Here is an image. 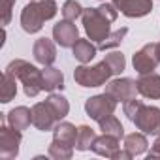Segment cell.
I'll return each instance as SVG.
<instances>
[{"instance_id":"10","label":"cell","mask_w":160,"mask_h":160,"mask_svg":"<svg viewBox=\"0 0 160 160\" xmlns=\"http://www.w3.org/2000/svg\"><path fill=\"white\" fill-rule=\"evenodd\" d=\"M57 121H58V117L55 115V111L51 109V106L47 104V100L45 102H38L32 108V124L38 130H42V132L53 130Z\"/></svg>"},{"instance_id":"15","label":"cell","mask_w":160,"mask_h":160,"mask_svg":"<svg viewBox=\"0 0 160 160\" xmlns=\"http://www.w3.org/2000/svg\"><path fill=\"white\" fill-rule=\"evenodd\" d=\"M92 151L100 156H106V158H113V154L119 151V138L115 136H109V134H102L100 138L94 139L92 143Z\"/></svg>"},{"instance_id":"6","label":"cell","mask_w":160,"mask_h":160,"mask_svg":"<svg viewBox=\"0 0 160 160\" xmlns=\"http://www.w3.org/2000/svg\"><path fill=\"white\" fill-rule=\"evenodd\" d=\"M132 122L143 134H147V136H158L160 134V108L145 106L143 104Z\"/></svg>"},{"instance_id":"27","label":"cell","mask_w":160,"mask_h":160,"mask_svg":"<svg viewBox=\"0 0 160 160\" xmlns=\"http://www.w3.org/2000/svg\"><path fill=\"white\" fill-rule=\"evenodd\" d=\"M83 15V8L77 0H66L64 6H62V17L66 21H75L77 17Z\"/></svg>"},{"instance_id":"18","label":"cell","mask_w":160,"mask_h":160,"mask_svg":"<svg viewBox=\"0 0 160 160\" xmlns=\"http://www.w3.org/2000/svg\"><path fill=\"white\" fill-rule=\"evenodd\" d=\"M42 75H43V91L53 92V91L64 87V75H62L60 70L51 68V66H45V70L42 72Z\"/></svg>"},{"instance_id":"33","label":"cell","mask_w":160,"mask_h":160,"mask_svg":"<svg viewBox=\"0 0 160 160\" xmlns=\"http://www.w3.org/2000/svg\"><path fill=\"white\" fill-rule=\"evenodd\" d=\"M113 158H132V154H130L126 149H124V151H121V149H119V151L113 154Z\"/></svg>"},{"instance_id":"20","label":"cell","mask_w":160,"mask_h":160,"mask_svg":"<svg viewBox=\"0 0 160 160\" xmlns=\"http://www.w3.org/2000/svg\"><path fill=\"white\" fill-rule=\"evenodd\" d=\"M149 143H147V138L139 132H134V134H128L124 136V149L132 154V156H139L147 151Z\"/></svg>"},{"instance_id":"2","label":"cell","mask_w":160,"mask_h":160,"mask_svg":"<svg viewBox=\"0 0 160 160\" xmlns=\"http://www.w3.org/2000/svg\"><path fill=\"white\" fill-rule=\"evenodd\" d=\"M6 72H10L15 79L23 83V89H25V94L28 98H34L38 96L42 91H43V75L42 72L32 66L30 62L23 60V58H17V60H12L6 68Z\"/></svg>"},{"instance_id":"17","label":"cell","mask_w":160,"mask_h":160,"mask_svg":"<svg viewBox=\"0 0 160 160\" xmlns=\"http://www.w3.org/2000/svg\"><path fill=\"white\" fill-rule=\"evenodd\" d=\"M77 130L72 122H58L55 128H53V139L58 141V143H64V145H70V147H75V141H77Z\"/></svg>"},{"instance_id":"19","label":"cell","mask_w":160,"mask_h":160,"mask_svg":"<svg viewBox=\"0 0 160 160\" xmlns=\"http://www.w3.org/2000/svg\"><path fill=\"white\" fill-rule=\"evenodd\" d=\"M72 49H73V57L81 62V64L91 62V60L96 57V51H98V47H94L89 40H81V38L75 42V45H73Z\"/></svg>"},{"instance_id":"12","label":"cell","mask_w":160,"mask_h":160,"mask_svg":"<svg viewBox=\"0 0 160 160\" xmlns=\"http://www.w3.org/2000/svg\"><path fill=\"white\" fill-rule=\"evenodd\" d=\"M32 53H34L36 62H40L42 66H51L57 58V47H55L53 40H49V38L36 40V43L32 47Z\"/></svg>"},{"instance_id":"7","label":"cell","mask_w":160,"mask_h":160,"mask_svg":"<svg viewBox=\"0 0 160 160\" xmlns=\"http://www.w3.org/2000/svg\"><path fill=\"white\" fill-rule=\"evenodd\" d=\"M134 70L143 75V73H151L158 64H160V55H158V43H147L143 45L132 58Z\"/></svg>"},{"instance_id":"24","label":"cell","mask_w":160,"mask_h":160,"mask_svg":"<svg viewBox=\"0 0 160 160\" xmlns=\"http://www.w3.org/2000/svg\"><path fill=\"white\" fill-rule=\"evenodd\" d=\"M47 104L51 106V109L55 111V115L58 117V121L64 119V117L68 115V111H70V104H68V100H66L64 96H60V94H55V92L49 94Z\"/></svg>"},{"instance_id":"34","label":"cell","mask_w":160,"mask_h":160,"mask_svg":"<svg viewBox=\"0 0 160 160\" xmlns=\"http://www.w3.org/2000/svg\"><path fill=\"white\" fill-rule=\"evenodd\" d=\"M111 4H113L117 10H121V8H122V4H124V0H111Z\"/></svg>"},{"instance_id":"5","label":"cell","mask_w":160,"mask_h":160,"mask_svg":"<svg viewBox=\"0 0 160 160\" xmlns=\"http://www.w3.org/2000/svg\"><path fill=\"white\" fill-rule=\"evenodd\" d=\"M117 104H119V102H117L111 94L104 92V94H96V96L89 98V100L85 102V111H87V115H89L91 119H94L96 122H100V121H104L106 117H109V115L115 113Z\"/></svg>"},{"instance_id":"25","label":"cell","mask_w":160,"mask_h":160,"mask_svg":"<svg viewBox=\"0 0 160 160\" xmlns=\"http://www.w3.org/2000/svg\"><path fill=\"white\" fill-rule=\"evenodd\" d=\"M73 154V147L70 145H64V143H58V141H51L49 145V156L55 158V160H70Z\"/></svg>"},{"instance_id":"16","label":"cell","mask_w":160,"mask_h":160,"mask_svg":"<svg viewBox=\"0 0 160 160\" xmlns=\"http://www.w3.org/2000/svg\"><path fill=\"white\" fill-rule=\"evenodd\" d=\"M151 10H152V0H124L121 8V12L130 19L145 17L147 13H151Z\"/></svg>"},{"instance_id":"28","label":"cell","mask_w":160,"mask_h":160,"mask_svg":"<svg viewBox=\"0 0 160 160\" xmlns=\"http://www.w3.org/2000/svg\"><path fill=\"white\" fill-rule=\"evenodd\" d=\"M104 60H106V62L111 66V70H113V75L121 73V72L124 70V66H126L124 55H122V53H119V51H113V53L106 55V58H104Z\"/></svg>"},{"instance_id":"13","label":"cell","mask_w":160,"mask_h":160,"mask_svg":"<svg viewBox=\"0 0 160 160\" xmlns=\"http://www.w3.org/2000/svg\"><path fill=\"white\" fill-rule=\"evenodd\" d=\"M138 92L143 98H151V100H160V75L151 72V73H143L138 79Z\"/></svg>"},{"instance_id":"4","label":"cell","mask_w":160,"mask_h":160,"mask_svg":"<svg viewBox=\"0 0 160 160\" xmlns=\"http://www.w3.org/2000/svg\"><path fill=\"white\" fill-rule=\"evenodd\" d=\"M81 19H83V27H85V32H87V36H89L91 42L102 43L111 34V28H109L111 21L106 19L98 12V8H87V10H83Z\"/></svg>"},{"instance_id":"30","label":"cell","mask_w":160,"mask_h":160,"mask_svg":"<svg viewBox=\"0 0 160 160\" xmlns=\"http://www.w3.org/2000/svg\"><path fill=\"white\" fill-rule=\"evenodd\" d=\"M15 6V0H2V25H10L12 21V10Z\"/></svg>"},{"instance_id":"32","label":"cell","mask_w":160,"mask_h":160,"mask_svg":"<svg viewBox=\"0 0 160 160\" xmlns=\"http://www.w3.org/2000/svg\"><path fill=\"white\" fill-rule=\"evenodd\" d=\"M147 158L151 160V158H160V134H158V138H156V141L152 143V149L149 151V154H147Z\"/></svg>"},{"instance_id":"9","label":"cell","mask_w":160,"mask_h":160,"mask_svg":"<svg viewBox=\"0 0 160 160\" xmlns=\"http://www.w3.org/2000/svg\"><path fill=\"white\" fill-rule=\"evenodd\" d=\"M106 92L111 94L117 102H128L132 98H136V92H138V81L130 77H121V79H113V81L108 83L106 87Z\"/></svg>"},{"instance_id":"21","label":"cell","mask_w":160,"mask_h":160,"mask_svg":"<svg viewBox=\"0 0 160 160\" xmlns=\"http://www.w3.org/2000/svg\"><path fill=\"white\" fill-rule=\"evenodd\" d=\"M17 94V85H15V77L10 72H4L2 75V85H0V102L8 104L15 98Z\"/></svg>"},{"instance_id":"8","label":"cell","mask_w":160,"mask_h":160,"mask_svg":"<svg viewBox=\"0 0 160 160\" xmlns=\"http://www.w3.org/2000/svg\"><path fill=\"white\" fill-rule=\"evenodd\" d=\"M21 130H15L12 126H2L0 128V156L4 160L15 158L19 154V145H21Z\"/></svg>"},{"instance_id":"14","label":"cell","mask_w":160,"mask_h":160,"mask_svg":"<svg viewBox=\"0 0 160 160\" xmlns=\"http://www.w3.org/2000/svg\"><path fill=\"white\" fill-rule=\"evenodd\" d=\"M8 124L15 130H27L30 124H32V109L25 108V106H19V108H13L10 113H8Z\"/></svg>"},{"instance_id":"35","label":"cell","mask_w":160,"mask_h":160,"mask_svg":"<svg viewBox=\"0 0 160 160\" xmlns=\"http://www.w3.org/2000/svg\"><path fill=\"white\" fill-rule=\"evenodd\" d=\"M158 55H160V42H158Z\"/></svg>"},{"instance_id":"22","label":"cell","mask_w":160,"mask_h":160,"mask_svg":"<svg viewBox=\"0 0 160 160\" xmlns=\"http://www.w3.org/2000/svg\"><path fill=\"white\" fill-rule=\"evenodd\" d=\"M96 138H98V136H96V132H94L91 126H87V124L79 126L75 149H77V151H89V149H92V143H94Z\"/></svg>"},{"instance_id":"11","label":"cell","mask_w":160,"mask_h":160,"mask_svg":"<svg viewBox=\"0 0 160 160\" xmlns=\"http://www.w3.org/2000/svg\"><path fill=\"white\" fill-rule=\"evenodd\" d=\"M53 40L60 47H73L79 40V30L73 25V21H60L53 27Z\"/></svg>"},{"instance_id":"29","label":"cell","mask_w":160,"mask_h":160,"mask_svg":"<svg viewBox=\"0 0 160 160\" xmlns=\"http://www.w3.org/2000/svg\"><path fill=\"white\" fill-rule=\"evenodd\" d=\"M141 106H143V102H141V100H136V98H132V100L124 102V106H122L124 115H126L130 121H134V119H136V115H138V111L141 109Z\"/></svg>"},{"instance_id":"3","label":"cell","mask_w":160,"mask_h":160,"mask_svg":"<svg viewBox=\"0 0 160 160\" xmlns=\"http://www.w3.org/2000/svg\"><path fill=\"white\" fill-rule=\"evenodd\" d=\"M113 75V70L111 66L102 60L94 66H77L75 72H73V79H75V83L77 85H81V87H100V85H106L109 81V77Z\"/></svg>"},{"instance_id":"23","label":"cell","mask_w":160,"mask_h":160,"mask_svg":"<svg viewBox=\"0 0 160 160\" xmlns=\"http://www.w3.org/2000/svg\"><path fill=\"white\" fill-rule=\"evenodd\" d=\"M98 124H100V130H102L104 134L115 136V138H119V139L124 138V128H122V124H121V121H119L117 117L109 115V117H106L104 121H100Z\"/></svg>"},{"instance_id":"1","label":"cell","mask_w":160,"mask_h":160,"mask_svg":"<svg viewBox=\"0 0 160 160\" xmlns=\"http://www.w3.org/2000/svg\"><path fill=\"white\" fill-rule=\"evenodd\" d=\"M55 0H32L21 12V27L28 34H36L42 30L43 23L57 15Z\"/></svg>"},{"instance_id":"31","label":"cell","mask_w":160,"mask_h":160,"mask_svg":"<svg viewBox=\"0 0 160 160\" xmlns=\"http://www.w3.org/2000/svg\"><path fill=\"white\" fill-rule=\"evenodd\" d=\"M98 12L106 17V19H109L111 23L117 19V8L113 6V4H108V2H104L102 6H98Z\"/></svg>"},{"instance_id":"26","label":"cell","mask_w":160,"mask_h":160,"mask_svg":"<svg viewBox=\"0 0 160 160\" xmlns=\"http://www.w3.org/2000/svg\"><path fill=\"white\" fill-rule=\"evenodd\" d=\"M128 34V28L126 27H122V28H119V30H115V32H111L102 43H98V49H102V51H108V49H115L117 45H121V42L124 40V36Z\"/></svg>"}]
</instances>
